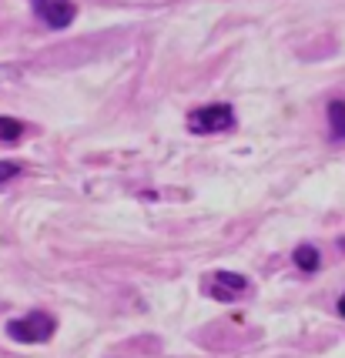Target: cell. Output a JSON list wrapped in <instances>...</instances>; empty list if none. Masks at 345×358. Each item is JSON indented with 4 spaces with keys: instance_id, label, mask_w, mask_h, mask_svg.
<instances>
[{
    "instance_id": "8",
    "label": "cell",
    "mask_w": 345,
    "mask_h": 358,
    "mask_svg": "<svg viewBox=\"0 0 345 358\" xmlns=\"http://www.w3.org/2000/svg\"><path fill=\"white\" fill-rule=\"evenodd\" d=\"M17 174H20V164H17V161H0V185H7Z\"/></svg>"
},
{
    "instance_id": "10",
    "label": "cell",
    "mask_w": 345,
    "mask_h": 358,
    "mask_svg": "<svg viewBox=\"0 0 345 358\" xmlns=\"http://www.w3.org/2000/svg\"><path fill=\"white\" fill-rule=\"evenodd\" d=\"M339 251H342V255H345V238H339Z\"/></svg>"
},
{
    "instance_id": "1",
    "label": "cell",
    "mask_w": 345,
    "mask_h": 358,
    "mask_svg": "<svg viewBox=\"0 0 345 358\" xmlns=\"http://www.w3.org/2000/svg\"><path fill=\"white\" fill-rule=\"evenodd\" d=\"M3 328L20 345H44L54 338V328L57 325H54V318L48 312H31V315H24V318H10Z\"/></svg>"
},
{
    "instance_id": "5",
    "label": "cell",
    "mask_w": 345,
    "mask_h": 358,
    "mask_svg": "<svg viewBox=\"0 0 345 358\" xmlns=\"http://www.w3.org/2000/svg\"><path fill=\"white\" fill-rule=\"evenodd\" d=\"M292 262L302 268V275H315L318 265H322V255H318V248H312V245H298L295 255H292Z\"/></svg>"
},
{
    "instance_id": "4",
    "label": "cell",
    "mask_w": 345,
    "mask_h": 358,
    "mask_svg": "<svg viewBox=\"0 0 345 358\" xmlns=\"http://www.w3.org/2000/svg\"><path fill=\"white\" fill-rule=\"evenodd\" d=\"M215 295L221 298V301H232V295H238V292H245L248 288V278L245 275H238V271H215Z\"/></svg>"
},
{
    "instance_id": "7",
    "label": "cell",
    "mask_w": 345,
    "mask_h": 358,
    "mask_svg": "<svg viewBox=\"0 0 345 358\" xmlns=\"http://www.w3.org/2000/svg\"><path fill=\"white\" fill-rule=\"evenodd\" d=\"M20 134H24V124H20V121H14V117H0V144H14Z\"/></svg>"
},
{
    "instance_id": "2",
    "label": "cell",
    "mask_w": 345,
    "mask_h": 358,
    "mask_svg": "<svg viewBox=\"0 0 345 358\" xmlns=\"http://www.w3.org/2000/svg\"><path fill=\"white\" fill-rule=\"evenodd\" d=\"M235 127V108L232 104H204V108L191 110L188 131L195 134H221Z\"/></svg>"
},
{
    "instance_id": "6",
    "label": "cell",
    "mask_w": 345,
    "mask_h": 358,
    "mask_svg": "<svg viewBox=\"0 0 345 358\" xmlns=\"http://www.w3.org/2000/svg\"><path fill=\"white\" fill-rule=\"evenodd\" d=\"M329 134L332 141H345V101H332L329 104Z\"/></svg>"
},
{
    "instance_id": "3",
    "label": "cell",
    "mask_w": 345,
    "mask_h": 358,
    "mask_svg": "<svg viewBox=\"0 0 345 358\" xmlns=\"http://www.w3.org/2000/svg\"><path fill=\"white\" fill-rule=\"evenodd\" d=\"M31 3H34V14L41 17L50 31L71 27V24H74V14H78L74 0H31Z\"/></svg>"
},
{
    "instance_id": "9",
    "label": "cell",
    "mask_w": 345,
    "mask_h": 358,
    "mask_svg": "<svg viewBox=\"0 0 345 358\" xmlns=\"http://www.w3.org/2000/svg\"><path fill=\"white\" fill-rule=\"evenodd\" d=\"M339 315H342V318H345V295L339 298Z\"/></svg>"
}]
</instances>
